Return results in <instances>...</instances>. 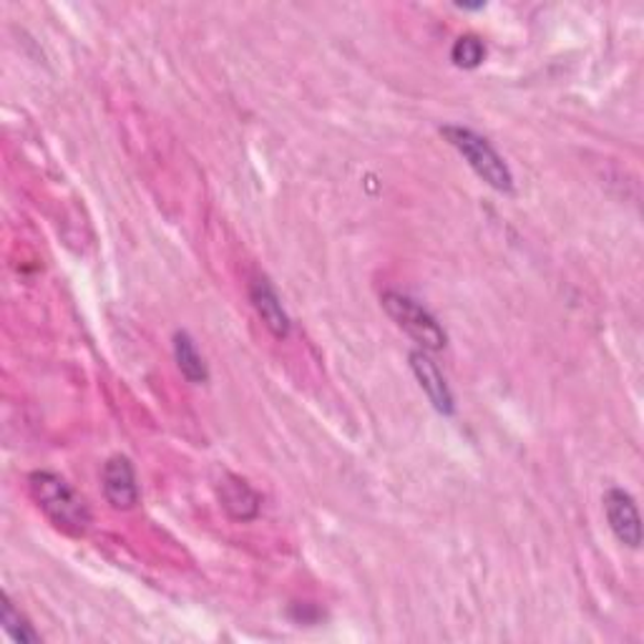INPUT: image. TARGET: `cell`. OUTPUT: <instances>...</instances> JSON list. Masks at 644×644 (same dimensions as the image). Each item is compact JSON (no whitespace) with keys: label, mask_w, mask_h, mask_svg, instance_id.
Segmentation results:
<instances>
[{"label":"cell","mask_w":644,"mask_h":644,"mask_svg":"<svg viewBox=\"0 0 644 644\" xmlns=\"http://www.w3.org/2000/svg\"><path fill=\"white\" fill-rule=\"evenodd\" d=\"M383 307H385V313L399 323V328L408 332L423 350L446 348V342H448L446 330L440 328L436 317L413 297L395 293V290H388V293L383 295Z\"/></svg>","instance_id":"3"},{"label":"cell","mask_w":644,"mask_h":644,"mask_svg":"<svg viewBox=\"0 0 644 644\" xmlns=\"http://www.w3.org/2000/svg\"><path fill=\"white\" fill-rule=\"evenodd\" d=\"M219 501H222L227 514L237 519V522H250V519L260 514L262 506L260 493L244 479H240V476H227V479L219 483Z\"/></svg>","instance_id":"8"},{"label":"cell","mask_w":644,"mask_h":644,"mask_svg":"<svg viewBox=\"0 0 644 644\" xmlns=\"http://www.w3.org/2000/svg\"><path fill=\"white\" fill-rule=\"evenodd\" d=\"M103 483V496L117 511H129L139 504V483L134 466L127 456H111L109 461L103 463L101 473Z\"/></svg>","instance_id":"4"},{"label":"cell","mask_w":644,"mask_h":644,"mask_svg":"<svg viewBox=\"0 0 644 644\" xmlns=\"http://www.w3.org/2000/svg\"><path fill=\"white\" fill-rule=\"evenodd\" d=\"M174 358L176 365H179L182 375L187 378L189 383H207L209 370L205 365V358L199 356L197 346H194L192 338L187 332H176L174 335Z\"/></svg>","instance_id":"9"},{"label":"cell","mask_w":644,"mask_h":644,"mask_svg":"<svg viewBox=\"0 0 644 644\" xmlns=\"http://www.w3.org/2000/svg\"><path fill=\"white\" fill-rule=\"evenodd\" d=\"M451 58L456 66L476 68V66H481L483 58H487V46H483V41L479 39V35H461V39L454 43Z\"/></svg>","instance_id":"11"},{"label":"cell","mask_w":644,"mask_h":644,"mask_svg":"<svg viewBox=\"0 0 644 644\" xmlns=\"http://www.w3.org/2000/svg\"><path fill=\"white\" fill-rule=\"evenodd\" d=\"M250 299H252L254 310H258V315L262 317V323L268 325V330L275 335V338H287L293 323H290V317L280 303L275 287H272L268 280H254L250 287Z\"/></svg>","instance_id":"7"},{"label":"cell","mask_w":644,"mask_h":644,"mask_svg":"<svg viewBox=\"0 0 644 644\" xmlns=\"http://www.w3.org/2000/svg\"><path fill=\"white\" fill-rule=\"evenodd\" d=\"M31 496L53 524L66 534H86L91 524V511L86 501L66 479L53 471H35L29 476Z\"/></svg>","instance_id":"1"},{"label":"cell","mask_w":644,"mask_h":644,"mask_svg":"<svg viewBox=\"0 0 644 644\" xmlns=\"http://www.w3.org/2000/svg\"><path fill=\"white\" fill-rule=\"evenodd\" d=\"M440 134L448 139V144L469 162L471 170L479 174L491 189L504 194L514 192V174H511L504 156L491 146V141L487 137L476 134L473 129L466 127H444Z\"/></svg>","instance_id":"2"},{"label":"cell","mask_w":644,"mask_h":644,"mask_svg":"<svg viewBox=\"0 0 644 644\" xmlns=\"http://www.w3.org/2000/svg\"><path fill=\"white\" fill-rule=\"evenodd\" d=\"M604 514L616 539L630 549H640L642 522L634 499L624 489H610L604 496Z\"/></svg>","instance_id":"5"},{"label":"cell","mask_w":644,"mask_h":644,"mask_svg":"<svg viewBox=\"0 0 644 644\" xmlns=\"http://www.w3.org/2000/svg\"><path fill=\"white\" fill-rule=\"evenodd\" d=\"M411 370L416 373L423 393L428 395V401L434 403V408L438 413H444V416H451V413L456 411L454 393H451V388H448L444 373H440L438 365L428 358L426 350L411 352Z\"/></svg>","instance_id":"6"},{"label":"cell","mask_w":644,"mask_h":644,"mask_svg":"<svg viewBox=\"0 0 644 644\" xmlns=\"http://www.w3.org/2000/svg\"><path fill=\"white\" fill-rule=\"evenodd\" d=\"M0 622H3V630L8 637H11L13 642H21V644H35L41 642V634L35 632L29 620L15 610L11 599H6L3 602V612H0Z\"/></svg>","instance_id":"10"}]
</instances>
